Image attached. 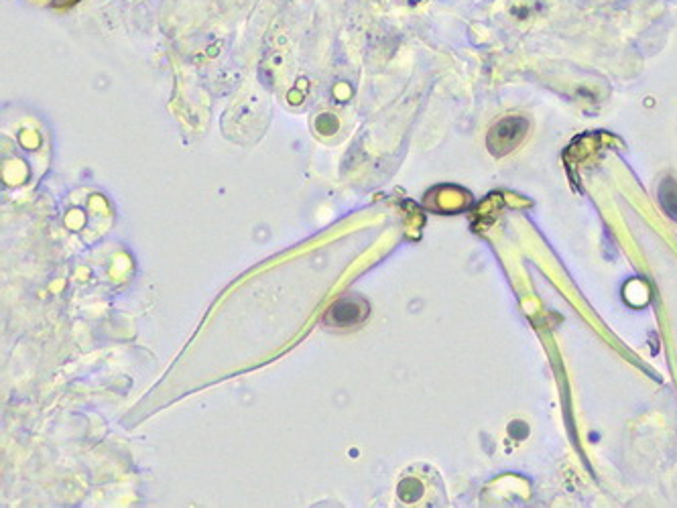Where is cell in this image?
<instances>
[{"label": "cell", "mask_w": 677, "mask_h": 508, "mask_svg": "<svg viewBox=\"0 0 677 508\" xmlns=\"http://www.w3.org/2000/svg\"><path fill=\"white\" fill-rule=\"evenodd\" d=\"M369 315V303L360 297H342L324 315V322L332 328H354Z\"/></svg>", "instance_id": "obj_1"}, {"label": "cell", "mask_w": 677, "mask_h": 508, "mask_svg": "<svg viewBox=\"0 0 677 508\" xmlns=\"http://www.w3.org/2000/svg\"><path fill=\"white\" fill-rule=\"evenodd\" d=\"M521 122L523 119H504L494 126L493 134H491V137H496V149H493L494 155H502L500 150H509L511 147H515L519 137H515V134L511 137V130H515Z\"/></svg>", "instance_id": "obj_2"}, {"label": "cell", "mask_w": 677, "mask_h": 508, "mask_svg": "<svg viewBox=\"0 0 677 508\" xmlns=\"http://www.w3.org/2000/svg\"><path fill=\"white\" fill-rule=\"evenodd\" d=\"M659 202L663 209L677 220V183L674 179H665L659 189Z\"/></svg>", "instance_id": "obj_3"}]
</instances>
